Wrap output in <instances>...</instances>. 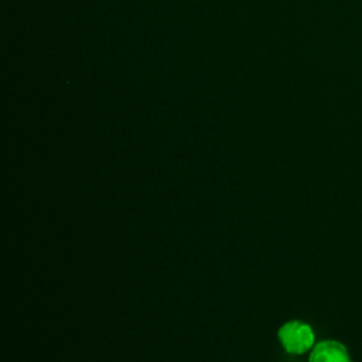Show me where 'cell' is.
I'll return each instance as SVG.
<instances>
[{
    "label": "cell",
    "instance_id": "obj_2",
    "mask_svg": "<svg viewBox=\"0 0 362 362\" xmlns=\"http://www.w3.org/2000/svg\"><path fill=\"white\" fill-rule=\"evenodd\" d=\"M310 362H351L345 348L334 341H325L318 344L311 355Z\"/></svg>",
    "mask_w": 362,
    "mask_h": 362
},
{
    "label": "cell",
    "instance_id": "obj_1",
    "mask_svg": "<svg viewBox=\"0 0 362 362\" xmlns=\"http://www.w3.org/2000/svg\"><path fill=\"white\" fill-rule=\"evenodd\" d=\"M279 338L284 349L290 354H303L314 342L313 329L300 321H290L279 329Z\"/></svg>",
    "mask_w": 362,
    "mask_h": 362
}]
</instances>
